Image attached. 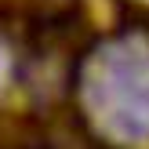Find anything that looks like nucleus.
<instances>
[{"label": "nucleus", "instance_id": "2", "mask_svg": "<svg viewBox=\"0 0 149 149\" xmlns=\"http://www.w3.org/2000/svg\"><path fill=\"white\" fill-rule=\"evenodd\" d=\"M4 77H7V51L0 47V84H4Z\"/></svg>", "mask_w": 149, "mask_h": 149}, {"label": "nucleus", "instance_id": "1", "mask_svg": "<svg viewBox=\"0 0 149 149\" xmlns=\"http://www.w3.org/2000/svg\"><path fill=\"white\" fill-rule=\"evenodd\" d=\"M84 106L109 138L149 142V47L138 36L106 44L84 69Z\"/></svg>", "mask_w": 149, "mask_h": 149}]
</instances>
